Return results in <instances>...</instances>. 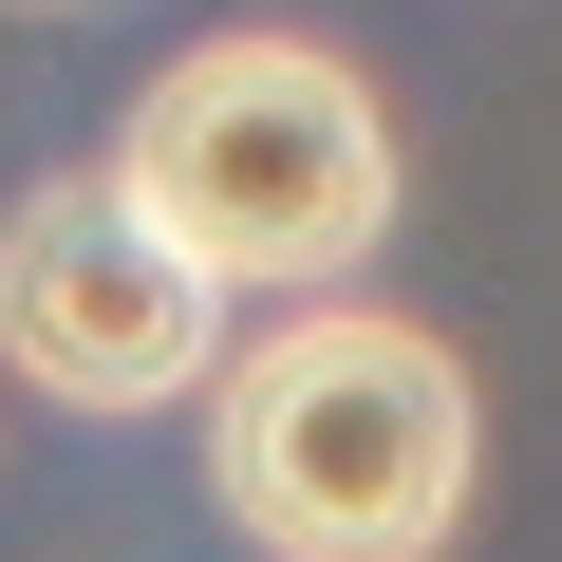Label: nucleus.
<instances>
[{
    "mask_svg": "<svg viewBox=\"0 0 562 562\" xmlns=\"http://www.w3.org/2000/svg\"><path fill=\"white\" fill-rule=\"evenodd\" d=\"M206 487L262 562H450L487 487V394L394 301H281L206 375Z\"/></svg>",
    "mask_w": 562,
    "mask_h": 562,
    "instance_id": "obj_1",
    "label": "nucleus"
},
{
    "mask_svg": "<svg viewBox=\"0 0 562 562\" xmlns=\"http://www.w3.org/2000/svg\"><path fill=\"white\" fill-rule=\"evenodd\" d=\"M94 169L225 281V301H338V281L394 244V188H413L375 76H357L338 38H301V20L188 38Z\"/></svg>",
    "mask_w": 562,
    "mask_h": 562,
    "instance_id": "obj_2",
    "label": "nucleus"
},
{
    "mask_svg": "<svg viewBox=\"0 0 562 562\" xmlns=\"http://www.w3.org/2000/svg\"><path fill=\"white\" fill-rule=\"evenodd\" d=\"M0 375L57 413H169L225 375V281L113 169H57L0 206Z\"/></svg>",
    "mask_w": 562,
    "mask_h": 562,
    "instance_id": "obj_3",
    "label": "nucleus"
},
{
    "mask_svg": "<svg viewBox=\"0 0 562 562\" xmlns=\"http://www.w3.org/2000/svg\"><path fill=\"white\" fill-rule=\"evenodd\" d=\"M20 20H76V0H20Z\"/></svg>",
    "mask_w": 562,
    "mask_h": 562,
    "instance_id": "obj_4",
    "label": "nucleus"
}]
</instances>
